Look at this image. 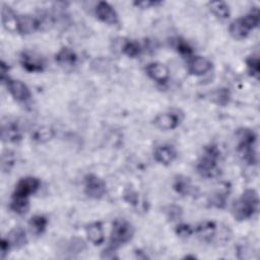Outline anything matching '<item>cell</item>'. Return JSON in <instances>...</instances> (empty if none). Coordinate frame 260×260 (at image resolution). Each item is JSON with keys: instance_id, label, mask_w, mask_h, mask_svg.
I'll return each instance as SVG.
<instances>
[{"instance_id": "6", "label": "cell", "mask_w": 260, "mask_h": 260, "mask_svg": "<svg viewBox=\"0 0 260 260\" xmlns=\"http://www.w3.org/2000/svg\"><path fill=\"white\" fill-rule=\"evenodd\" d=\"M183 120L184 113L179 109H172L156 115L153 119V125L159 130L169 131L179 127Z\"/></svg>"}, {"instance_id": "18", "label": "cell", "mask_w": 260, "mask_h": 260, "mask_svg": "<svg viewBox=\"0 0 260 260\" xmlns=\"http://www.w3.org/2000/svg\"><path fill=\"white\" fill-rule=\"evenodd\" d=\"M85 233L89 242L94 246L102 245L105 241L104 228L101 221H94L87 224L85 228Z\"/></svg>"}, {"instance_id": "22", "label": "cell", "mask_w": 260, "mask_h": 260, "mask_svg": "<svg viewBox=\"0 0 260 260\" xmlns=\"http://www.w3.org/2000/svg\"><path fill=\"white\" fill-rule=\"evenodd\" d=\"M1 14H2V24L4 28L9 31H16V23H17L18 15L9 6H6V5H3Z\"/></svg>"}, {"instance_id": "10", "label": "cell", "mask_w": 260, "mask_h": 260, "mask_svg": "<svg viewBox=\"0 0 260 260\" xmlns=\"http://www.w3.org/2000/svg\"><path fill=\"white\" fill-rule=\"evenodd\" d=\"M3 83L6 85V88L8 92L11 94V96L20 103H24L29 100L30 98V91L27 85L22 82L19 79H13L10 77H7Z\"/></svg>"}, {"instance_id": "28", "label": "cell", "mask_w": 260, "mask_h": 260, "mask_svg": "<svg viewBox=\"0 0 260 260\" xmlns=\"http://www.w3.org/2000/svg\"><path fill=\"white\" fill-rule=\"evenodd\" d=\"M62 248H66V251H65L66 253L74 255V254H79L80 252H82L85 248V244L82 239L73 238L71 240L65 241V244L62 245Z\"/></svg>"}, {"instance_id": "29", "label": "cell", "mask_w": 260, "mask_h": 260, "mask_svg": "<svg viewBox=\"0 0 260 260\" xmlns=\"http://www.w3.org/2000/svg\"><path fill=\"white\" fill-rule=\"evenodd\" d=\"M246 65H247V69L249 74L258 79L259 78V74H260V60L257 54H253L251 56H249L246 59Z\"/></svg>"}, {"instance_id": "25", "label": "cell", "mask_w": 260, "mask_h": 260, "mask_svg": "<svg viewBox=\"0 0 260 260\" xmlns=\"http://www.w3.org/2000/svg\"><path fill=\"white\" fill-rule=\"evenodd\" d=\"M208 8L219 19H226L231 15L230 6L223 1H211L208 3Z\"/></svg>"}, {"instance_id": "8", "label": "cell", "mask_w": 260, "mask_h": 260, "mask_svg": "<svg viewBox=\"0 0 260 260\" xmlns=\"http://www.w3.org/2000/svg\"><path fill=\"white\" fill-rule=\"evenodd\" d=\"M19 62L22 68L30 73H40L46 68L45 59L41 55L30 51L22 52L19 57Z\"/></svg>"}, {"instance_id": "3", "label": "cell", "mask_w": 260, "mask_h": 260, "mask_svg": "<svg viewBox=\"0 0 260 260\" xmlns=\"http://www.w3.org/2000/svg\"><path fill=\"white\" fill-rule=\"evenodd\" d=\"M220 156V151L215 144L206 145L203 148V152L200 154L196 170L197 173L205 178V179H212L220 174V168L218 165Z\"/></svg>"}, {"instance_id": "11", "label": "cell", "mask_w": 260, "mask_h": 260, "mask_svg": "<svg viewBox=\"0 0 260 260\" xmlns=\"http://www.w3.org/2000/svg\"><path fill=\"white\" fill-rule=\"evenodd\" d=\"M1 137L5 142H17L22 138V130L16 119L7 118L2 121Z\"/></svg>"}, {"instance_id": "20", "label": "cell", "mask_w": 260, "mask_h": 260, "mask_svg": "<svg viewBox=\"0 0 260 260\" xmlns=\"http://www.w3.org/2000/svg\"><path fill=\"white\" fill-rule=\"evenodd\" d=\"M173 189L175 192L182 196H187L192 193L193 191V185L189 177L178 175L174 178L173 181Z\"/></svg>"}, {"instance_id": "33", "label": "cell", "mask_w": 260, "mask_h": 260, "mask_svg": "<svg viewBox=\"0 0 260 260\" xmlns=\"http://www.w3.org/2000/svg\"><path fill=\"white\" fill-rule=\"evenodd\" d=\"M225 201H226V195L221 192H217L211 195L209 198V203L216 208H222L225 204Z\"/></svg>"}, {"instance_id": "26", "label": "cell", "mask_w": 260, "mask_h": 260, "mask_svg": "<svg viewBox=\"0 0 260 260\" xmlns=\"http://www.w3.org/2000/svg\"><path fill=\"white\" fill-rule=\"evenodd\" d=\"M28 208H29V199L28 198L12 196V199L10 202V209L13 212H15L19 215H22V214L26 213Z\"/></svg>"}, {"instance_id": "7", "label": "cell", "mask_w": 260, "mask_h": 260, "mask_svg": "<svg viewBox=\"0 0 260 260\" xmlns=\"http://www.w3.org/2000/svg\"><path fill=\"white\" fill-rule=\"evenodd\" d=\"M107 191L106 183L94 174H87L84 177V193L91 199H101Z\"/></svg>"}, {"instance_id": "12", "label": "cell", "mask_w": 260, "mask_h": 260, "mask_svg": "<svg viewBox=\"0 0 260 260\" xmlns=\"http://www.w3.org/2000/svg\"><path fill=\"white\" fill-rule=\"evenodd\" d=\"M41 26L42 21L40 18L30 14H22L17 17L16 32L20 35H30L41 29Z\"/></svg>"}, {"instance_id": "15", "label": "cell", "mask_w": 260, "mask_h": 260, "mask_svg": "<svg viewBox=\"0 0 260 260\" xmlns=\"http://www.w3.org/2000/svg\"><path fill=\"white\" fill-rule=\"evenodd\" d=\"M177 157V150L171 144H160L154 148L153 158L162 166L171 165Z\"/></svg>"}, {"instance_id": "27", "label": "cell", "mask_w": 260, "mask_h": 260, "mask_svg": "<svg viewBox=\"0 0 260 260\" xmlns=\"http://www.w3.org/2000/svg\"><path fill=\"white\" fill-rule=\"evenodd\" d=\"M122 52L129 58H136L140 56L142 52V47L141 45L134 40H128L124 42L122 46Z\"/></svg>"}, {"instance_id": "9", "label": "cell", "mask_w": 260, "mask_h": 260, "mask_svg": "<svg viewBox=\"0 0 260 260\" xmlns=\"http://www.w3.org/2000/svg\"><path fill=\"white\" fill-rule=\"evenodd\" d=\"M41 186V182L38 178L32 176H27L21 178L15 185V189L12 196L29 198L30 195L35 194Z\"/></svg>"}, {"instance_id": "23", "label": "cell", "mask_w": 260, "mask_h": 260, "mask_svg": "<svg viewBox=\"0 0 260 260\" xmlns=\"http://www.w3.org/2000/svg\"><path fill=\"white\" fill-rule=\"evenodd\" d=\"M48 225V219L45 215L42 214H36L30 217L28 220V228L31 234L35 236L42 235Z\"/></svg>"}, {"instance_id": "17", "label": "cell", "mask_w": 260, "mask_h": 260, "mask_svg": "<svg viewBox=\"0 0 260 260\" xmlns=\"http://www.w3.org/2000/svg\"><path fill=\"white\" fill-rule=\"evenodd\" d=\"M216 223L212 220H204L198 223L195 229L194 233L203 241L211 242L216 235Z\"/></svg>"}, {"instance_id": "13", "label": "cell", "mask_w": 260, "mask_h": 260, "mask_svg": "<svg viewBox=\"0 0 260 260\" xmlns=\"http://www.w3.org/2000/svg\"><path fill=\"white\" fill-rule=\"evenodd\" d=\"M145 72L149 78L159 84H166L170 79L169 68L159 62H151L145 66Z\"/></svg>"}, {"instance_id": "31", "label": "cell", "mask_w": 260, "mask_h": 260, "mask_svg": "<svg viewBox=\"0 0 260 260\" xmlns=\"http://www.w3.org/2000/svg\"><path fill=\"white\" fill-rule=\"evenodd\" d=\"M165 213H166L168 219L174 221V220H177V219L181 218L183 210L180 206L172 204V205H169L165 208Z\"/></svg>"}, {"instance_id": "19", "label": "cell", "mask_w": 260, "mask_h": 260, "mask_svg": "<svg viewBox=\"0 0 260 260\" xmlns=\"http://www.w3.org/2000/svg\"><path fill=\"white\" fill-rule=\"evenodd\" d=\"M55 60L60 66L72 67L77 62V55L71 48L64 47L55 55Z\"/></svg>"}, {"instance_id": "30", "label": "cell", "mask_w": 260, "mask_h": 260, "mask_svg": "<svg viewBox=\"0 0 260 260\" xmlns=\"http://www.w3.org/2000/svg\"><path fill=\"white\" fill-rule=\"evenodd\" d=\"M174 48L182 56L188 57V58L192 57L193 49L185 40H183L181 38H177L175 40V42H174Z\"/></svg>"}, {"instance_id": "1", "label": "cell", "mask_w": 260, "mask_h": 260, "mask_svg": "<svg viewBox=\"0 0 260 260\" xmlns=\"http://www.w3.org/2000/svg\"><path fill=\"white\" fill-rule=\"evenodd\" d=\"M134 236L133 225L126 219H116L110 234V241L108 248L104 251L106 258H113L117 249L128 243Z\"/></svg>"}, {"instance_id": "21", "label": "cell", "mask_w": 260, "mask_h": 260, "mask_svg": "<svg viewBox=\"0 0 260 260\" xmlns=\"http://www.w3.org/2000/svg\"><path fill=\"white\" fill-rule=\"evenodd\" d=\"M6 239L9 241L12 248H20L27 243L26 233L21 226H15L14 229H12L8 233Z\"/></svg>"}, {"instance_id": "35", "label": "cell", "mask_w": 260, "mask_h": 260, "mask_svg": "<svg viewBox=\"0 0 260 260\" xmlns=\"http://www.w3.org/2000/svg\"><path fill=\"white\" fill-rule=\"evenodd\" d=\"M214 99L216 100V104L218 105H221V106H224L229 103V100H230V92L228 89L225 88H220L218 89L217 91H215L214 93Z\"/></svg>"}, {"instance_id": "38", "label": "cell", "mask_w": 260, "mask_h": 260, "mask_svg": "<svg viewBox=\"0 0 260 260\" xmlns=\"http://www.w3.org/2000/svg\"><path fill=\"white\" fill-rule=\"evenodd\" d=\"M8 70H9V67L8 65L2 60L0 62V75H1V81L3 82L8 76Z\"/></svg>"}, {"instance_id": "36", "label": "cell", "mask_w": 260, "mask_h": 260, "mask_svg": "<svg viewBox=\"0 0 260 260\" xmlns=\"http://www.w3.org/2000/svg\"><path fill=\"white\" fill-rule=\"evenodd\" d=\"M135 6L141 8V9H146V8H151L155 7L157 5H160V1H151V0H143V1H135L133 3Z\"/></svg>"}, {"instance_id": "16", "label": "cell", "mask_w": 260, "mask_h": 260, "mask_svg": "<svg viewBox=\"0 0 260 260\" xmlns=\"http://www.w3.org/2000/svg\"><path fill=\"white\" fill-rule=\"evenodd\" d=\"M212 68V63L205 57L202 56H192L188 61V71L189 73L201 76L209 72Z\"/></svg>"}, {"instance_id": "4", "label": "cell", "mask_w": 260, "mask_h": 260, "mask_svg": "<svg viewBox=\"0 0 260 260\" xmlns=\"http://www.w3.org/2000/svg\"><path fill=\"white\" fill-rule=\"evenodd\" d=\"M236 136L238 139L237 151L240 157L250 166L256 165L257 164V151H256L257 136L255 132L249 128H241V129H238Z\"/></svg>"}, {"instance_id": "5", "label": "cell", "mask_w": 260, "mask_h": 260, "mask_svg": "<svg viewBox=\"0 0 260 260\" xmlns=\"http://www.w3.org/2000/svg\"><path fill=\"white\" fill-rule=\"evenodd\" d=\"M259 25V10L257 7L246 15L233 20L229 25V32L235 40L246 39Z\"/></svg>"}, {"instance_id": "24", "label": "cell", "mask_w": 260, "mask_h": 260, "mask_svg": "<svg viewBox=\"0 0 260 260\" xmlns=\"http://www.w3.org/2000/svg\"><path fill=\"white\" fill-rule=\"evenodd\" d=\"M54 135V130L48 126H39L31 131V139L39 143H44L51 140Z\"/></svg>"}, {"instance_id": "14", "label": "cell", "mask_w": 260, "mask_h": 260, "mask_svg": "<svg viewBox=\"0 0 260 260\" xmlns=\"http://www.w3.org/2000/svg\"><path fill=\"white\" fill-rule=\"evenodd\" d=\"M94 12L96 17L104 23L114 25L119 22L118 13L114 9V7L108 2L100 1L95 6Z\"/></svg>"}, {"instance_id": "37", "label": "cell", "mask_w": 260, "mask_h": 260, "mask_svg": "<svg viewBox=\"0 0 260 260\" xmlns=\"http://www.w3.org/2000/svg\"><path fill=\"white\" fill-rule=\"evenodd\" d=\"M11 248L12 247H11L9 241L6 238H3L1 240V258L2 259H4L8 255Z\"/></svg>"}, {"instance_id": "32", "label": "cell", "mask_w": 260, "mask_h": 260, "mask_svg": "<svg viewBox=\"0 0 260 260\" xmlns=\"http://www.w3.org/2000/svg\"><path fill=\"white\" fill-rule=\"evenodd\" d=\"M175 232L180 238H189L194 234V229L188 223H180L176 226Z\"/></svg>"}, {"instance_id": "2", "label": "cell", "mask_w": 260, "mask_h": 260, "mask_svg": "<svg viewBox=\"0 0 260 260\" xmlns=\"http://www.w3.org/2000/svg\"><path fill=\"white\" fill-rule=\"evenodd\" d=\"M259 207V196L256 190L247 189L232 205V214L238 221L251 218L257 213Z\"/></svg>"}, {"instance_id": "34", "label": "cell", "mask_w": 260, "mask_h": 260, "mask_svg": "<svg viewBox=\"0 0 260 260\" xmlns=\"http://www.w3.org/2000/svg\"><path fill=\"white\" fill-rule=\"evenodd\" d=\"M14 155L11 151H7V153L3 152L2 154V162H1V166H2V170L4 172H9L11 170V168L13 167L14 165Z\"/></svg>"}]
</instances>
